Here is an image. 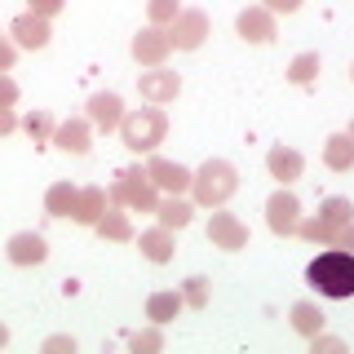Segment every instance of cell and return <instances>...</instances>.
Segmentation results:
<instances>
[{"instance_id":"cell-1","label":"cell","mask_w":354,"mask_h":354,"mask_svg":"<svg viewBox=\"0 0 354 354\" xmlns=\"http://www.w3.org/2000/svg\"><path fill=\"white\" fill-rule=\"evenodd\" d=\"M306 279H310V288L332 297V301H346V297H354V252H346V248L319 252L306 266Z\"/></svg>"},{"instance_id":"cell-2","label":"cell","mask_w":354,"mask_h":354,"mask_svg":"<svg viewBox=\"0 0 354 354\" xmlns=\"http://www.w3.org/2000/svg\"><path fill=\"white\" fill-rule=\"evenodd\" d=\"M235 191H239V173L230 160H204L191 177V195L199 208H226Z\"/></svg>"},{"instance_id":"cell-3","label":"cell","mask_w":354,"mask_h":354,"mask_svg":"<svg viewBox=\"0 0 354 354\" xmlns=\"http://www.w3.org/2000/svg\"><path fill=\"white\" fill-rule=\"evenodd\" d=\"M106 195H111V204H115V208H129V213H155V204H160V191H155L151 173L142 169V164L120 169L115 177H111Z\"/></svg>"},{"instance_id":"cell-4","label":"cell","mask_w":354,"mask_h":354,"mask_svg":"<svg viewBox=\"0 0 354 354\" xmlns=\"http://www.w3.org/2000/svg\"><path fill=\"white\" fill-rule=\"evenodd\" d=\"M164 133H169V115H164L160 106L124 111V120H120V142H124L133 155H151L164 142Z\"/></svg>"},{"instance_id":"cell-5","label":"cell","mask_w":354,"mask_h":354,"mask_svg":"<svg viewBox=\"0 0 354 354\" xmlns=\"http://www.w3.org/2000/svg\"><path fill=\"white\" fill-rule=\"evenodd\" d=\"M169 40H173V49L195 53L199 44L208 40V14L204 9H182V14L169 22Z\"/></svg>"},{"instance_id":"cell-6","label":"cell","mask_w":354,"mask_h":354,"mask_svg":"<svg viewBox=\"0 0 354 354\" xmlns=\"http://www.w3.org/2000/svg\"><path fill=\"white\" fill-rule=\"evenodd\" d=\"M138 93L147 97L151 106H169V102H177V93H182V75L164 71V66H147V71L138 75Z\"/></svg>"},{"instance_id":"cell-7","label":"cell","mask_w":354,"mask_h":354,"mask_svg":"<svg viewBox=\"0 0 354 354\" xmlns=\"http://www.w3.org/2000/svg\"><path fill=\"white\" fill-rule=\"evenodd\" d=\"M208 243L221 248V252H239V248H248V226H243L235 213L213 208V213H208Z\"/></svg>"},{"instance_id":"cell-8","label":"cell","mask_w":354,"mask_h":354,"mask_svg":"<svg viewBox=\"0 0 354 354\" xmlns=\"http://www.w3.org/2000/svg\"><path fill=\"white\" fill-rule=\"evenodd\" d=\"M266 226H270L279 239L297 235V226H301V204H297L292 191H274L266 199Z\"/></svg>"},{"instance_id":"cell-9","label":"cell","mask_w":354,"mask_h":354,"mask_svg":"<svg viewBox=\"0 0 354 354\" xmlns=\"http://www.w3.org/2000/svg\"><path fill=\"white\" fill-rule=\"evenodd\" d=\"M147 173H151V182H155V191H160V195H186V191H191V177H195L186 164L164 160V155H155V151H151Z\"/></svg>"},{"instance_id":"cell-10","label":"cell","mask_w":354,"mask_h":354,"mask_svg":"<svg viewBox=\"0 0 354 354\" xmlns=\"http://www.w3.org/2000/svg\"><path fill=\"white\" fill-rule=\"evenodd\" d=\"M129 53H133V62H138V66H164V58L173 53V40H169V31H164V27H142L138 36H133Z\"/></svg>"},{"instance_id":"cell-11","label":"cell","mask_w":354,"mask_h":354,"mask_svg":"<svg viewBox=\"0 0 354 354\" xmlns=\"http://www.w3.org/2000/svg\"><path fill=\"white\" fill-rule=\"evenodd\" d=\"M235 31H239V40H248V44H270L274 36H279L274 14L266 5H248V9H243V14L235 18Z\"/></svg>"},{"instance_id":"cell-12","label":"cell","mask_w":354,"mask_h":354,"mask_svg":"<svg viewBox=\"0 0 354 354\" xmlns=\"http://www.w3.org/2000/svg\"><path fill=\"white\" fill-rule=\"evenodd\" d=\"M9 36H14V44H18V49H49V40H53V27H49V18L18 14L14 22H9Z\"/></svg>"},{"instance_id":"cell-13","label":"cell","mask_w":354,"mask_h":354,"mask_svg":"<svg viewBox=\"0 0 354 354\" xmlns=\"http://www.w3.org/2000/svg\"><path fill=\"white\" fill-rule=\"evenodd\" d=\"M53 147L66 151V155H88V147H93V124H88V115H71L62 120L58 129H53Z\"/></svg>"},{"instance_id":"cell-14","label":"cell","mask_w":354,"mask_h":354,"mask_svg":"<svg viewBox=\"0 0 354 354\" xmlns=\"http://www.w3.org/2000/svg\"><path fill=\"white\" fill-rule=\"evenodd\" d=\"M5 257L14 266H40L49 257V243H44L40 230H18V235H9V243H5Z\"/></svg>"},{"instance_id":"cell-15","label":"cell","mask_w":354,"mask_h":354,"mask_svg":"<svg viewBox=\"0 0 354 354\" xmlns=\"http://www.w3.org/2000/svg\"><path fill=\"white\" fill-rule=\"evenodd\" d=\"M120 120H124V102H120V93H111V88H102V93L88 97V124L93 129H120Z\"/></svg>"},{"instance_id":"cell-16","label":"cell","mask_w":354,"mask_h":354,"mask_svg":"<svg viewBox=\"0 0 354 354\" xmlns=\"http://www.w3.org/2000/svg\"><path fill=\"white\" fill-rule=\"evenodd\" d=\"M266 169H270V177L279 186H288L306 173V160H301V151H292V147H270L266 151Z\"/></svg>"},{"instance_id":"cell-17","label":"cell","mask_w":354,"mask_h":354,"mask_svg":"<svg viewBox=\"0 0 354 354\" xmlns=\"http://www.w3.org/2000/svg\"><path fill=\"white\" fill-rule=\"evenodd\" d=\"M138 248H142V257H147L151 266L173 261V230H169V226H151V230H142V235H138Z\"/></svg>"},{"instance_id":"cell-18","label":"cell","mask_w":354,"mask_h":354,"mask_svg":"<svg viewBox=\"0 0 354 354\" xmlns=\"http://www.w3.org/2000/svg\"><path fill=\"white\" fill-rule=\"evenodd\" d=\"M106 208H111L106 186H80V199H75V221H80V226H97V217H102Z\"/></svg>"},{"instance_id":"cell-19","label":"cell","mask_w":354,"mask_h":354,"mask_svg":"<svg viewBox=\"0 0 354 354\" xmlns=\"http://www.w3.org/2000/svg\"><path fill=\"white\" fill-rule=\"evenodd\" d=\"M155 217H160V226H169V230H186L191 217H195V204L182 199V195H164L160 204H155Z\"/></svg>"},{"instance_id":"cell-20","label":"cell","mask_w":354,"mask_h":354,"mask_svg":"<svg viewBox=\"0 0 354 354\" xmlns=\"http://www.w3.org/2000/svg\"><path fill=\"white\" fill-rule=\"evenodd\" d=\"M324 164L332 173H350L354 169V138H350V129L346 133H332V138L324 142Z\"/></svg>"},{"instance_id":"cell-21","label":"cell","mask_w":354,"mask_h":354,"mask_svg":"<svg viewBox=\"0 0 354 354\" xmlns=\"http://www.w3.org/2000/svg\"><path fill=\"white\" fill-rule=\"evenodd\" d=\"M75 199H80V186L53 182L49 191H44V213L49 217H75Z\"/></svg>"},{"instance_id":"cell-22","label":"cell","mask_w":354,"mask_h":354,"mask_svg":"<svg viewBox=\"0 0 354 354\" xmlns=\"http://www.w3.org/2000/svg\"><path fill=\"white\" fill-rule=\"evenodd\" d=\"M288 319H292V332H301L306 341L319 337V332H324V324H328V315H324L315 301H297L292 310H288Z\"/></svg>"},{"instance_id":"cell-23","label":"cell","mask_w":354,"mask_h":354,"mask_svg":"<svg viewBox=\"0 0 354 354\" xmlns=\"http://www.w3.org/2000/svg\"><path fill=\"white\" fill-rule=\"evenodd\" d=\"M93 230H97L102 239H111V243H129V239H133V221H129V213H120L115 204H111L106 213L97 217V226H93Z\"/></svg>"},{"instance_id":"cell-24","label":"cell","mask_w":354,"mask_h":354,"mask_svg":"<svg viewBox=\"0 0 354 354\" xmlns=\"http://www.w3.org/2000/svg\"><path fill=\"white\" fill-rule=\"evenodd\" d=\"M186 301H182V292H151L147 297V319H151V324H173V319H177V310H182Z\"/></svg>"},{"instance_id":"cell-25","label":"cell","mask_w":354,"mask_h":354,"mask_svg":"<svg viewBox=\"0 0 354 354\" xmlns=\"http://www.w3.org/2000/svg\"><path fill=\"white\" fill-rule=\"evenodd\" d=\"M337 230L341 226H332V221H324V217H301L297 235H301L306 243H315V248H332V243H337Z\"/></svg>"},{"instance_id":"cell-26","label":"cell","mask_w":354,"mask_h":354,"mask_svg":"<svg viewBox=\"0 0 354 354\" xmlns=\"http://www.w3.org/2000/svg\"><path fill=\"white\" fill-rule=\"evenodd\" d=\"M319 66H324V62H319V53H297V58L288 62V80H292V84H315L319 80Z\"/></svg>"},{"instance_id":"cell-27","label":"cell","mask_w":354,"mask_h":354,"mask_svg":"<svg viewBox=\"0 0 354 354\" xmlns=\"http://www.w3.org/2000/svg\"><path fill=\"white\" fill-rule=\"evenodd\" d=\"M22 129H27L31 142H53V129H58V120H53L49 111H31V115L22 120Z\"/></svg>"},{"instance_id":"cell-28","label":"cell","mask_w":354,"mask_h":354,"mask_svg":"<svg viewBox=\"0 0 354 354\" xmlns=\"http://www.w3.org/2000/svg\"><path fill=\"white\" fill-rule=\"evenodd\" d=\"M319 217L332 221V226H346V221H354V204H350L346 195H332V199L319 204Z\"/></svg>"},{"instance_id":"cell-29","label":"cell","mask_w":354,"mask_h":354,"mask_svg":"<svg viewBox=\"0 0 354 354\" xmlns=\"http://www.w3.org/2000/svg\"><path fill=\"white\" fill-rule=\"evenodd\" d=\"M129 350H133V354H160V350H164V332H160V324L133 332V337H129Z\"/></svg>"},{"instance_id":"cell-30","label":"cell","mask_w":354,"mask_h":354,"mask_svg":"<svg viewBox=\"0 0 354 354\" xmlns=\"http://www.w3.org/2000/svg\"><path fill=\"white\" fill-rule=\"evenodd\" d=\"M208 292H213V288H208L204 274H191V279L182 283V301L191 306V310H204V306H208Z\"/></svg>"},{"instance_id":"cell-31","label":"cell","mask_w":354,"mask_h":354,"mask_svg":"<svg viewBox=\"0 0 354 354\" xmlns=\"http://www.w3.org/2000/svg\"><path fill=\"white\" fill-rule=\"evenodd\" d=\"M177 14H182V5H177V0H147V18H151V27H169Z\"/></svg>"},{"instance_id":"cell-32","label":"cell","mask_w":354,"mask_h":354,"mask_svg":"<svg viewBox=\"0 0 354 354\" xmlns=\"http://www.w3.org/2000/svg\"><path fill=\"white\" fill-rule=\"evenodd\" d=\"M310 350H315V354H341V350H346V341H341V337H324V332H319V337H310Z\"/></svg>"},{"instance_id":"cell-33","label":"cell","mask_w":354,"mask_h":354,"mask_svg":"<svg viewBox=\"0 0 354 354\" xmlns=\"http://www.w3.org/2000/svg\"><path fill=\"white\" fill-rule=\"evenodd\" d=\"M62 5H66V0H27V14H36V18H53V14H62Z\"/></svg>"},{"instance_id":"cell-34","label":"cell","mask_w":354,"mask_h":354,"mask_svg":"<svg viewBox=\"0 0 354 354\" xmlns=\"http://www.w3.org/2000/svg\"><path fill=\"white\" fill-rule=\"evenodd\" d=\"M14 102H18V84L0 71V106H14Z\"/></svg>"},{"instance_id":"cell-35","label":"cell","mask_w":354,"mask_h":354,"mask_svg":"<svg viewBox=\"0 0 354 354\" xmlns=\"http://www.w3.org/2000/svg\"><path fill=\"white\" fill-rule=\"evenodd\" d=\"M266 9H270V14H297V9L306 5V0H261Z\"/></svg>"},{"instance_id":"cell-36","label":"cell","mask_w":354,"mask_h":354,"mask_svg":"<svg viewBox=\"0 0 354 354\" xmlns=\"http://www.w3.org/2000/svg\"><path fill=\"white\" fill-rule=\"evenodd\" d=\"M14 58H18V44L0 36V71H9V66H14Z\"/></svg>"},{"instance_id":"cell-37","label":"cell","mask_w":354,"mask_h":354,"mask_svg":"<svg viewBox=\"0 0 354 354\" xmlns=\"http://www.w3.org/2000/svg\"><path fill=\"white\" fill-rule=\"evenodd\" d=\"M58 350L75 354V337H49V341H44V354H58Z\"/></svg>"},{"instance_id":"cell-38","label":"cell","mask_w":354,"mask_h":354,"mask_svg":"<svg viewBox=\"0 0 354 354\" xmlns=\"http://www.w3.org/2000/svg\"><path fill=\"white\" fill-rule=\"evenodd\" d=\"M332 248H346V252H354V221H346V226L337 230V243Z\"/></svg>"},{"instance_id":"cell-39","label":"cell","mask_w":354,"mask_h":354,"mask_svg":"<svg viewBox=\"0 0 354 354\" xmlns=\"http://www.w3.org/2000/svg\"><path fill=\"white\" fill-rule=\"evenodd\" d=\"M14 129H18V115H14V106H0V138H9Z\"/></svg>"},{"instance_id":"cell-40","label":"cell","mask_w":354,"mask_h":354,"mask_svg":"<svg viewBox=\"0 0 354 354\" xmlns=\"http://www.w3.org/2000/svg\"><path fill=\"white\" fill-rule=\"evenodd\" d=\"M5 346H9V328L0 324V350H5Z\"/></svg>"},{"instance_id":"cell-41","label":"cell","mask_w":354,"mask_h":354,"mask_svg":"<svg viewBox=\"0 0 354 354\" xmlns=\"http://www.w3.org/2000/svg\"><path fill=\"white\" fill-rule=\"evenodd\" d=\"M350 80H354V62H350Z\"/></svg>"},{"instance_id":"cell-42","label":"cell","mask_w":354,"mask_h":354,"mask_svg":"<svg viewBox=\"0 0 354 354\" xmlns=\"http://www.w3.org/2000/svg\"><path fill=\"white\" fill-rule=\"evenodd\" d=\"M350 138H354V124H350Z\"/></svg>"}]
</instances>
